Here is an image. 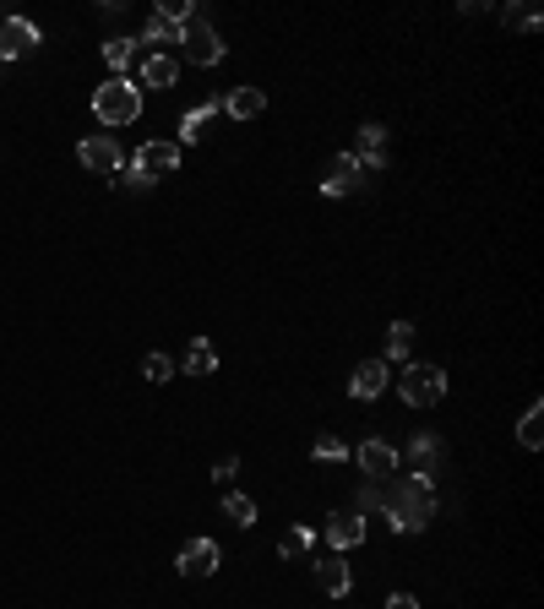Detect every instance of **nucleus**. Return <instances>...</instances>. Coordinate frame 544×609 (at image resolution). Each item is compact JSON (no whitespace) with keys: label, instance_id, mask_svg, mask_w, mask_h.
I'll use <instances>...</instances> for the list:
<instances>
[{"label":"nucleus","instance_id":"obj_1","mask_svg":"<svg viewBox=\"0 0 544 609\" xmlns=\"http://www.w3.org/2000/svg\"><path fill=\"white\" fill-rule=\"evenodd\" d=\"M381 512L398 533H425L436 517V484L425 474H392V484L381 490Z\"/></svg>","mask_w":544,"mask_h":609},{"label":"nucleus","instance_id":"obj_2","mask_svg":"<svg viewBox=\"0 0 544 609\" xmlns=\"http://www.w3.org/2000/svg\"><path fill=\"white\" fill-rule=\"evenodd\" d=\"M93 115L104 120V126H131V120L142 115V87H136L131 77H109L93 93Z\"/></svg>","mask_w":544,"mask_h":609},{"label":"nucleus","instance_id":"obj_3","mask_svg":"<svg viewBox=\"0 0 544 609\" xmlns=\"http://www.w3.org/2000/svg\"><path fill=\"white\" fill-rule=\"evenodd\" d=\"M180 49H185L191 66H218V60H224V39H218V28L202 17V11L180 28Z\"/></svg>","mask_w":544,"mask_h":609},{"label":"nucleus","instance_id":"obj_4","mask_svg":"<svg viewBox=\"0 0 544 609\" xmlns=\"http://www.w3.org/2000/svg\"><path fill=\"white\" fill-rule=\"evenodd\" d=\"M398 392H403V403L430 408V403L447 397V370H441V365H408L403 381H398Z\"/></svg>","mask_w":544,"mask_h":609},{"label":"nucleus","instance_id":"obj_5","mask_svg":"<svg viewBox=\"0 0 544 609\" xmlns=\"http://www.w3.org/2000/svg\"><path fill=\"white\" fill-rule=\"evenodd\" d=\"M39 44H44L39 22H28V17H0V60H22V55H33Z\"/></svg>","mask_w":544,"mask_h":609},{"label":"nucleus","instance_id":"obj_6","mask_svg":"<svg viewBox=\"0 0 544 609\" xmlns=\"http://www.w3.org/2000/svg\"><path fill=\"white\" fill-rule=\"evenodd\" d=\"M131 164L142 169L147 180H164V174H175V169H180V142H164V136H158V142H142Z\"/></svg>","mask_w":544,"mask_h":609},{"label":"nucleus","instance_id":"obj_7","mask_svg":"<svg viewBox=\"0 0 544 609\" xmlns=\"http://www.w3.org/2000/svg\"><path fill=\"white\" fill-rule=\"evenodd\" d=\"M365 180H370V169L360 164V158H354V153H338V158L327 164V180H321V191H327V196H349V191H360Z\"/></svg>","mask_w":544,"mask_h":609},{"label":"nucleus","instance_id":"obj_8","mask_svg":"<svg viewBox=\"0 0 544 609\" xmlns=\"http://www.w3.org/2000/svg\"><path fill=\"white\" fill-rule=\"evenodd\" d=\"M77 158H82L93 174H120V169H126V153H120L115 136H88V142L77 147Z\"/></svg>","mask_w":544,"mask_h":609},{"label":"nucleus","instance_id":"obj_9","mask_svg":"<svg viewBox=\"0 0 544 609\" xmlns=\"http://www.w3.org/2000/svg\"><path fill=\"white\" fill-rule=\"evenodd\" d=\"M365 533H370V522H365L360 512H332V517H327V544H332V555L360 550Z\"/></svg>","mask_w":544,"mask_h":609},{"label":"nucleus","instance_id":"obj_10","mask_svg":"<svg viewBox=\"0 0 544 609\" xmlns=\"http://www.w3.org/2000/svg\"><path fill=\"white\" fill-rule=\"evenodd\" d=\"M354 457H360V474H365L370 484H381V479H392V474H398V452H392V446L381 441V435H370V441H365Z\"/></svg>","mask_w":544,"mask_h":609},{"label":"nucleus","instance_id":"obj_11","mask_svg":"<svg viewBox=\"0 0 544 609\" xmlns=\"http://www.w3.org/2000/svg\"><path fill=\"white\" fill-rule=\"evenodd\" d=\"M392 387V370H387V359H365V365H354V376H349V392L360 397V403H376L381 392Z\"/></svg>","mask_w":544,"mask_h":609},{"label":"nucleus","instance_id":"obj_12","mask_svg":"<svg viewBox=\"0 0 544 609\" xmlns=\"http://www.w3.org/2000/svg\"><path fill=\"white\" fill-rule=\"evenodd\" d=\"M218 561H224V550H218L213 539H191V544L180 550L175 566H180V577H213Z\"/></svg>","mask_w":544,"mask_h":609},{"label":"nucleus","instance_id":"obj_13","mask_svg":"<svg viewBox=\"0 0 544 609\" xmlns=\"http://www.w3.org/2000/svg\"><path fill=\"white\" fill-rule=\"evenodd\" d=\"M403 457H408V474H425V479H436V468H441V435L419 430L414 441L403 446Z\"/></svg>","mask_w":544,"mask_h":609},{"label":"nucleus","instance_id":"obj_14","mask_svg":"<svg viewBox=\"0 0 544 609\" xmlns=\"http://www.w3.org/2000/svg\"><path fill=\"white\" fill-rule=\"evenodd\" d=\"M316 588L327 593V599H349V588H354V577H349V566H343V555H316Z\"/></svg>","mask_w":544,"mask_h":609},{"label":"nucleus","instance_id":"obj_15","mask_svg":"<svg viewBox=\"0 0 544 609\" xmlns=\"http://www.w3.org/2000/svg\"><path fill=\"white\" fill-rule=\"evenodd\" d=\"M354 158H360L370 174H381V164H387V126H376V120H370V126L354 131Z\"/></svg>","mask_w":544,"mask_h":609},{"label":"nucleus","instance_id":"obj_16","mask_svg":"<svg viewBox=\"0 0 544 609\" xmlns=\"http://www.w3.org/2000/svg\"><path fill=\"white\" fill-rule=\"evenodd\" d=\"M180 370H185V376H213V370H218V348L207 338H191V343H185Z\"/></svg>","mask_w":544,"mask_h":609},{"label":"nucleus","instance_id":"obj_17","mask_svg":"<svg viewBox=\"0 0 544 609\" xmlns=\"http://www.w3.org/2000/svg\"><path fill=\"white\" fill-rule=\"evenodd\" d=\"M224 109L234 120H256L267 109V93H262V87H234V93L224 98Z\"/></svg>","mask_w":544,"mask_h":609},{"label":"nucleus","instance_id":"obj_18","mask_svg":"<svg viewBox=\"0 0 544 609\" xmlns=\"http://www.w3.org/2000/svg\"><path fill=\"white\" fill-rule=\"evenodd\" d=\"M175 77H180V66L169 55H147L142 60V82L136 87H175Z\"/></svg>","mask_w":544,"mask_h":609},{"label":"nucleus","instance_id":"obj_19","mask_svg":"<svg viewBox=\"0 0 544 609\" xmlns=\"http://www.w3.org/2000/svg\"><path fill=\"white\" fill-rule=\"evenodd\" d=\"M213 115H218V104H196V109H185V120H180V142H202L207 126H213Z\"/></svg>","mask_w":544,"mask_h":609},{"label":"nucleus","instance_id":"obj_20","mask_svg":"<svg viewBox=\"0 0 544 609\" xmlns=\"http://www.w3.org/2000/svg\"><path fill=\"white\" fill-rule=\"evenodd\" d=\"M142 44H153V55H164L169 44H180V28H175V22H164V17H153V22H147V33H142Z\"/></svg>","mask_w":544,"mask_h":609},{"label":"nucleus","instance_id":"obj_21","mask_svg":"<svg viewBox=\"0 0 544 609\" xmlns=\"http://www.w3.org/2000/svg\"><path fill=\"white\" fill-rule=\"evenodd\" d=\"M387 359H408L414 354V327L408 321H392V332H387V348H381Z\"/></svg>","mask_w":544,"mask_h":609},{"label":"nucleus","instance_id":"obj_22","mask_svg":"<svg viewBox=\"0 0 544 609\" xmlns=\"http://www.w3.org/2000/svg\"><path fill=\"white\" fill-rule=\"evenodd\" d=\"M224 512H229V522H240V528H256V501H251V495L229 490L224 495Z\"/></svg>","mask_w":544,"mask_h":609},{"label":"nucleus","instance_id":"obj_23","mask_svg":"<svg viewBox=\"0 0 544 609\" xmlns=\"http://www.w3.org/2000/svg\"><path fill=\"white\" fill-rule=\"evenodd\" d=\"M104 60L115 66V77H126V66H136V39H109L104 44Z\"/></svg>","mask_w":544,"mask_h":609},{"label":"nucleus","instance_id":"obj_24","mask_svg":"<svg viewBox=\"0 0 544 609\" xmlns=\"http://www.w3.org/2000/svg\"><path fill=\"white\" fill-rule=\"evenodd\" d=\"M311 544H316L311 528H289V533L278 539V555H283V561H294V555H311Z\"/></svg>","mask_w":544,"mask_h":609},{"label":"nucleus","instance_id":"obj_25","mask_svg":"<svg viewBox=\"0 0 544 609\" xmlns=\"http://www.w3.org/2000/svg\"><path fill=\"white\" fill-rule=\"evenodd\" d=\"M539 425H544V408H539V403L528 408L523 419H517V441H523L528 452H539V441H544V435H539Z\"/></svg>","mask_w":544,"mask_h":609},{"label":"nucleus","instance_id":"obj_26","mask_svg":"<svg viewBox=\"0 0 544 609\" xmlns=\"http://www.w3.org/2000/svg\"><path fill=\"white\" fill-rule=\"evenodd\" d=\"M501 22H506V28H539V6H528V0H517V6H506L501 11Z\"/></svg>","mask_w":544,"mask_h":609},{"label":"nucleus","instance_id":"obj_27","mask_svg":"<svg viewBox=\"0 0 544 609\" xmlns=\"http://www.w3.org/2000/svg\"><path fill=\"white\" fill-rule=\"evenodd\" d=\"M311 457H316V463H343V457H349V446H343L338 435H316Z\"/></svg>","mask_w":544,"mask_h":609},{"label":"nucleus","instance_id":"obj_28","mask_svg":"<svg viewBox=\"0 0 544 609\" xmlns=\"http://www.w3.org/2000/svg\"><path fill=\"white\" fill-rule=\"evenodd\" d=\"M142 376H147V381H158V387H164V381L175 376V359H169V354H147V359H142Z\"/></svg>","mask_w":544,"mask_h":609},{"label":"nucleus","instance_id":"obj_29","mask_svg":"<svg viewBox=\"0 0 544 609\" xmlns=\"http://www.w3.org/2000/svg\"><path fill=\"white\" fill-rule=\"evenodd\" d=\"M115 180H120V185H126V191H131V196H142V191H153V185H158V180H147V174H142V169H136V164H126V169H120V174H115Z\"/></svg>","mask_w":544,"mask_h":609},{"label":"nucleus","instance_id":"obj_30","mask_svg":"<svg viewBox=\"0 0 544 609\" xmlns=\"http://www.w3.org/2000/svg\"><path fill=\"white\" fill-rule=\"evenodd\" d=\"M234 474H240V457H218L213 479H234Z\"/></svg>","mask_w":544,"mask_h":609},{"label":"nucleus","instance_id":"obj_31","mask_svg":"<svg viewBox=\"0 0 544 609\" xmlns=\"http://www.w3.org/2000/svg\"><path fill=\"white\" fill-rule=\"evenodd\" d=\"M387 609H419V599H414V593H392Z\"/></svg>","mask_w":544,"mask_h":609}]
</instances>
